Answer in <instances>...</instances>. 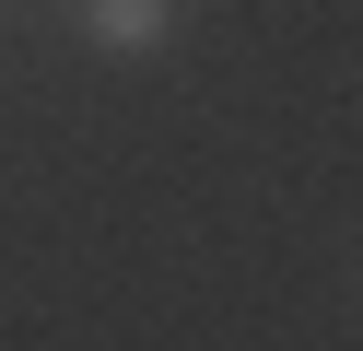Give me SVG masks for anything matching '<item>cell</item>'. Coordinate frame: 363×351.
<instances>
[{"instance_id": "6da1fadb", "label": "cell", "mask_w": 363, "mask_h": 351, "mask_svg": "<svg viewBox=\"0 0 363 351\" xmlns=\"http://www.w3.org/2000/svg\"><path fill=\"white\" fill-rule=\"evenodd\" d=\"M176 23V0H82V35L106 47V59H152Z\"/></svg>"}]
</instances>
